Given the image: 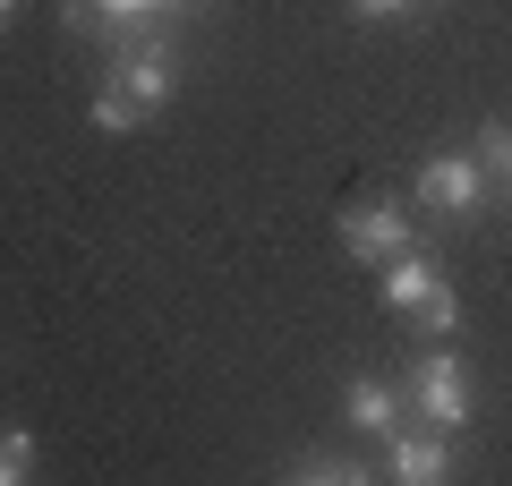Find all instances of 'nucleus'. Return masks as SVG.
Segmentation results:
<instances>
[{"instance_id":"7ed1b4c3","label":"nucleus","mask_w":512,"mask_h":486,"mask_svg":"<svg viewBox=\"0 0 512 486\" xmlns=\"http://www.w3.org/2000/svg\"><path fill=\"white\" fill-rule=\"evenodd\" d=\"M111 43V86H128L137 94V111H163L171 103V86H180V52H171V35H154V26H120V35H103Z\"/></svg>"},{"instance_id":"0eeeda50","label":"nucleus","mask_w":512,"mask_h":486,"mask_svg":"<svg viewBox=\"0 0 512 486\" xmlns=\"http://www.w3.org/2000/svg\"><path fill=\"white\" fill-rule=\"evenodd\" d=\"M342 418H350L359 435H376V444H384V435L402 427V393H393L384 376H350V384H342Z\"/></svg>"},{"instance_id":"20e7f679","label":"nucleus","mask_w":512,"mask_h":486,"mask_svg":"<svg viewBox=\"0 0 512 486\" xmlns=\"http://www.w3.org/2000/svg\"><path fill=\"white\" fill-rule=\"evenodd\" d=\"M384 469L402 486H436L444 469H453V435L444 427H419V418H402V427L384 435Z\"/></svg>"},{"instance_id":"f8f14e48","label":"nucleus","mask_w":512,"mask_h":486,"mask_svg":"<svg viewBox=\"0 0 512 486\" xmlns=\"http://www.w3.org/2000/svg\"><path fill=\"white\" fill-rule=\"evenodd\" d=\"M35 469V427H0V486H18Z\"/></svg>"},{"instance_id":"4468645a","label":"nucleus","mask_w":512,"mask_h":486,"mask_svg":"<svg viewBox=\"0 0 512 486\" xmlns=\"http://www.w3.org/2000/svg\"><path fill=\"white\" fill-rule=\"evenodd\" d=\"M94 9H103V0H60V18H69L77 35H94Z\"/></svg>"},{"instance_id":"39448f33","label":"nucleus","mask_w":512,"mask_h":486,"mask_svg":"<svg viewBox=\"0 0 512 486\" xmlns=\"http://www.w3.org/2000/svg\"><path fill=\"white\" fill-rule=\"evenodd\" d=\"M342 248L359 256V265H384V256L410 248V214L402 205H350L342 214Z\"/></svg>"},{"instance_id":"dca6fc26","label":"nucleus","mask_w":512,"mask_h":486,"mask_svg":"<svg viewBox=\"0 0 512 486\" xmlns=\"http://www.w3.org/2000/svg\"><path fill=\"white\" fill-rule=\"evenodd\" d=\"M18 9H26V0H0V26H9V18H18Z\"/></svg>"},{"instance_id":"423d86ee","label":"nucleus","mask_w":512,"mask_h":486,"mask_svg":"<svg viewBox=\"0 0 512 486\" xmlns=\"http://www.w3.org/2000/svg\"><path fill=\"white\" fill-rule=\"evenodd\" d=\"M436 290H444V273H436V256H419V248H402V256L376 265V299L393 307V316H419Z\"/></svg>"},{"instance_id":"1a4fd4ad","label":"nucleus","mask_w":512,"mask_h":486,"mask_svg":"<svg viewBox=\"0 0 512 486\" xmlns=\"http://www.w3.org/2000/svg\"><path fill=\"white\" fill-rule=\"evenodd\" d=\"M470 154L487 162V180H495V188H512V120H487V128L470 137Z\"/></svg>"},{"instance_id":"2eb2a0df","label":"nucleus","mask_w":512,"mask_h":486,"mask_svg":"<svg viewBox=\"0 0 512 486\" xmlns=\"http://www.w3.org/2000/svg\"><path fill=\"white\" fill-rule=\"evenodd\" d=\"M350 9H359V18H402L410 0H350Z\"/></svg>"},{"instance_id":"f03ea898","label":"nucleus","mask_w":512,"mask_h":486,"mask_svg":"<svg viewBox=\"0 0 512 486\" xmlns=\"http://www.w3.org/2000/svg\"><path fill=\"white\" fill-rule=\"evenodd\" d=\"M410 197H419L427 222H478V214H487V197H495V180H487V162H478L470 145H436V154L419 162Z\"/></svg>"},{"instance_id":"f257e3e1","label":"nucleus","mask_w":512,"mask_h":486,"mask_svg":"<svg viewBox=\"0 0 512 486\" xmlns=\"http://www.w3.org/2000/svg\"><path fill=\"white\" fill-rule=\"evenodd\" d=\"M393 393H402V418L444 427V435H470V418H478V384H470V367H461V350H419V359H402Z\"/></svg>"},{"instance_id":"ddd939ff","label":"nucleus","mask_w":512,"mask_h":486,"mask_svg":"<svg viewBox=\"0 0 512 486\" xmlns=\"http://www.w3.org/2000/svg\"><path fill=\"white\" fill-rule=\"evenodd\" d=\"M419 324L436 333V342H453V333H461V299H453V290H436V299L419 307Z\"/></svg>"},{"instance_id":"9d476101","label":"nucleus","mask_w":512,"mask_h":486,"mask_svg":"<svg viewBox=\"0 0 512 486\" xmlns=\"http://www.w3.org/2000/svg\"><path fill=\"white\" fill-rule=\"evenodd\" d=\"M137 120H146V111H137V94L103 77V94H94V128H103V137H120V128H137Z\"/></svg>"},{"instance_id":"f3484780","label":"nucleus","mask_w":512,"mask_h":486,"mask_svg":"<svg viewBox=\"0 0 512 486\" xmlns=\"http://www.w3.org/2000/svg\"><path fill=\"white\" fill-rule=\"evenodd\" d=\"M180 9H214V0H180Z\"/></svg>"},{"instance_id":"9b49d317","label":"nucleus","mask_w":512,"mask_h":486,"mask_svg":"<svg viewBox=\"0 0 512 486\" xmlns=\"http://www.w3.org/2000/svg\"><path fill=\"white\" fill-rule=\"evenodd\" d=\"M291 478H308V486H359L367 469L342 461V452H308V461H291Z\"/></svg>"},{"instance_id":"6e6552de","label":"nucleus","mask_w":512,"mask_h":486,"mask_svg":"<svg viewBox=\"0 0 512 486\" xmlns=\"http://www.w3.org/2000/svg\"><path fill=\"white\" fill-rule=\"evenodd\" d=\"M180 18V0H103L94 9V35H120V26H163Z\"/></svg>"}]
</instances>
